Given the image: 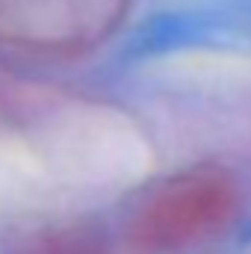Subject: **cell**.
<instances>
[{
  "mask_svg": "<svg viewBox=\"0 0 251 254\" xmlns=\"http://www.w3.org/2000/svg\"><path fill=\"white\" fill-rule=\"evenodd\" d=\"M243 187L219 163H195L145 192L127 219V246L136 254H184L237 225Z\"/></svg>",
  "mask_w": 251,
  "mask_h": 254,
  "instance_id": "6da1fadb",
  "label": "cell"
},
{
  "mask_svg": "<svg viewBox=\"0 0 251 254\" xmlns=\"http://www.w3.org/2000/svg\"><path fill=\"white\" fill-rule=\"evenodd\" d=\"M130 0H0V51L83 57L110 42Z\"/></svg>",
  "mask_w": 251,
  "mask_h": 254,
  "instance_id": "7a4b0ae2",
  "label": "cell"
},
{
  "mask_svg": "<svg viewBox=\"0 0 251 254\" xmlns=\"http://www.w3.org/2000/svg\"><path fill=\"white\" fill-rule=\"evenodd\" d=\"M3 254H113V249L89 222H45L18 231Z\"/></svg>",
  "mask_w": 251,
  "mask_h": 254,
  "instance_id": "3957f363",
  "label": "cell"
}]
</instances>
